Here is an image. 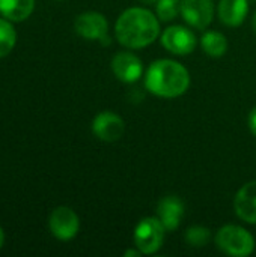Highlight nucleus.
<instances>
[{"mask_svg":"<svg viewBox=\"0 0 256 257\" xmlns=\"http://www.w3.org/2000/svg\"><path fill=\"white\" fill-rule=\"evenodd\" d=\"M184 215V203L177 196H166L157 205V217L166 230H177Z\"/></svg>","mask_w":256,"mask_h":257,"instance_id":"nucleus-12","label":"nucleus"},{"mask_svg":"<svg viewBox=\"0 0 256 257\" xmlns=\"http://www.w3.org/2000/svg\"><path fill=\"white\" fill-rule=\"evenodd\" d=\"M202 50L211 57H222L228 51V39L220 32H207L201 38Z\"/></svg>","mask_w":256,"mask_h":257,"instance_id":"nucleus-15","label":"nucleus"},{"mask_svg":"<svg viewBox=\"0 0 256 257\" xmlns=\"http://www.w3.org/2000/svg\"><path fill=\"white\" fill-rule=\"evenodd\" d=\"M181 14V0H158L155 3V15L160 21H172Z\"/></svg>","mask_w":256,"mask_h":257,"instance_id":"nucleus-18","label":"nucleus"},{"mask_svg":"<svg viewBox=\"0 0 256 257\" xmlns=\"http://www.w3.org/2000/svg\"><path fill=\"white\" fill-rule=\"evenodd\" d=\"M164 232L166 229L158 217L142 218L134 229V244L142 254H154L163 247Z\"/></svg>","mask_w":256,"mask_h":257,"instance_id":"nucleus-4","label":"nucleus"},{"mask_svg":"<svg viewBox=\"0 0 256 257\" xmlns=\"http://www.w3.org/2000/svg\"><path fill=\"white\" fill-rule=\"evenodd\" d=\"M146 89L160 98H178L190 86V74L177 60L158 59L149 65L145 75Z\"/></svg>","mask_w":256,"mask_h":257,"instance_id":"nucleus-2","label":"nucleus"},{"mask_svg":"<svg viewBox=\"0 0 256 257\" xmlns=\"http://www.w3.org/2000/svg\"><path fill=\"white\" fill-rule=\"evenodd\" d=\"M35 9V0H0V14L9 21H24Z\"/></svg>","mask_w":256,"mask_h":257,"instance_id":"nucleus-14","label":"nucleus"},{"mask_svg":"<svg viewBox=\"0 0 256 257\" xmlns=\"http://www.w3.org/2000/svg\"><path fill=\"white\" fill-rule=\"evenodd\" d=\"M195 33L184 26H170L161 33L163 47L177 56H187L196 48Z\"/></svg>","mask_w":256,"mask_h":257,"instance_id":"nucleus-7","label":"nucleus"},{"mask_svg":"<svg viewBox=\"0 0 256 257\" xmlns=\"http://www.w3.org/2000/svg\"><path fill=\"white\" fill-rule=\"evenodd\" d=\"M74 29L84 39L100 41L103 45H109L112 42L109 38V23L100 12L88 11L80 14L74 21Z\"/></svg>","mask_w":256,"mask_h":257,"instance_id":"nucleus-5","label":"nucleus"},{"mask_svg":"<svg viewBox=\"0 0 256 257\" xmlns=\"http://www.w3.org/2000/svg\"><path fill=\"white\" fill-rule=\"evenodd\" d=\"M249 128H250L252 134L256 137V107L249 114Z\"/></svg>","mask_w":256,"mask_h":257,"instance_id":"nucleus-19","label":"nucleus"},{"mask_svg":"<svg viewBox=\"0 0 256 257\" xmlns=\"http://www.w3.org/2000/svg\"><path fill=\"white\" fill-rule=\"evenodd\" d=\"M125 123L121 116L113 111H101L94 117L92 122V133L97 139L112 143L119 140L124 136Z\"/></svg>","mask_w":256,"mask_h":257,"instance_id":"nucleus-9","label":"nucleus"},{"mask_svg":"<svg viewBox=\"0 0 256 257\" xmlns=\"http://www.w3.org/2000/svg\"><path fill=\"white\" fill-rule=\"evenodd\" d=\"M17 42V32L9 20L0 18V59L8 56Z\"/></svg>","mask_w":256,"mask_h":257,"instance_id":"nucleus-16","label":"nucleus"},{"mask_svg":"<svg viewBox=\"0 0 256 257\" xmlns=\"http://www.w3.org/2000/svg\"><path fill=\"white\" fill-rule=\"evenodd\" d=\"M3 242H5V233H3V230L0 227V248L3 247Z\"/></svg>","mask_w":256,"mask_h":257,"instance_id":"nucleus-22","label":"nucleus"},{"mask_svg":"<svg viewBox=\"0 0 256 257\" xmlns=\"http://www.w3.org/2000/svg\"><path fill=\"white\" fill-rule=\"evenodd\" d=\"M252 24H253V30L256 32V12L255 15H253V20H252Z\"/></svg>","mask_w":256,"mask_h":257,"instance_id":"nucleus-23","label":"nucleus"},{"mask_svg":"<svg viewBox=\"0 0 256 257\" xmlns=\"http://www.w3.org/2000/svg\"><path fill=\"white\" fill-rule=\"evenodd\" d=\"M48 227L54 238L60 241H71L78 233L80 220L71 208L59 206L50 214Z\"/></svg>","mask_w":256,"mask_h":257,"instance_id":"nucleus-6","label":"nucleus"},{"mask_svg":"<svg viewBox=\"0 0 256 257\" xmlns=\"http://www.w3.org/2000/svg\"><path fill=\"white\" fill-rule=\"evenodd\" d=\"M184 239L186 242L193 247V248H202L205 247L210 239H211V232L210 229L204 227V226H192L186 230V235H184Z\"/></svg>","mask_w":256,"mask_h":257,"instance_id":"nucleus-17","label":"nucleus"},{"mask_svg":"<svg viewBox=\"0 0 256 257\" xmlns=\"http://www.w3.org/2000/svg\"><path fill=\"white\" fill-rule=\"evenodd\" d=\"M216 245L225 254L234 257L250 256L255 250V239L241 226L226 224L216 235Z\"/></svg>","mask_w":256,"mask_h":257,"instance_id":"nucleus-3","label":"nucleus"},{"mask_svg":"<svg viewBox=\"0 0 256 257\" xmlns=\"http://www.w3.org/2000/svg\"><path fill=\"white\" fill-rule=\"evenodd\" d=\"M181 15L190 27L204 30L214 18V3L213 0H181Z\"/></svg>","mask_w":256,"mask_h":257,"instance_id":"nucleus-8","label":"nucleus"},{"mask_svg":"<svg viewBox=\"0 0 256 257\" xmlns=\"http://www.w3.org/2000/svg\"><path fill=\"white\" fill-rule=\"evenodd\" d=\"M234 209L240 220L256 224V181L243 185L234 199Z\"/></svg>","mask_w":256,"mask_h":257,"instance_id":"nucleus-11","label":"nucleus"},{"mask_svg":"<svg viewBox=\"0 0 256 257\" xmlns=\"http://www.w3.org/2000/svg\"><path fill=\"white\" fill-rule=\"evenodd\" d=\"M112 71L122 83H134L143 75L142 60L131 51H119L112 59Z\"/></svg>","mask_w":256,"mask_h":257,"instance_id":"nucleus-10","label":"nucleus"},{"mask_svg":"<svg viewBox=\"0 0 256 257\" xmlns=\"http://www.w3.org/2000/svg\"><path fill=\"white\" fill-rule=\"evenodd\" d=\"M124 256L125 257H140L142 256V251L136 247V250L134 248H130V250H127L125 253H124Z\"/></svg>","mask_w":256,"mask_h":257,"instance_id":"nucleus-20","label":"nucleus"},{"mask_svg":"<svg viewBox=\"0 0 256 257\" xmlns=\"http://www.w3.org/2000/svg\"><path fill=\"white\" fill-rule=\"evenodd\" d=\"M249 12L247 0H220L219 18L228 27H238L243 24Z\"/></svg>","mask_w":256,"mask_h":257,"instance_id":"nucleus-13","label":"nucleus"},{"mask_svg":"<svg viewBox=\"0 0 256 257\" xmlns=\"http://www.w3.org/2000/svg\"><path fill=\"white\" fill-rule=\"evenodd\" d=\"M160 35V20L146 8H128L116 20L115 36L121 45L140 50L155 42Z\"/></svg>","mask_w":256,"mask_h":257,"instance_id":"nucleus-1","label":"nucleus"},{"mask_svg":"<svg viewBox=\"0 0 256 257\" xmlns=\"http://www.w3.org/2000/svg\"><path fill=\"white\" fill-rule=\"evenodd\" d=\"M139 2H140L142 5H155L158 0H139Z\"/></svg>","mask_w":256,"mask_h":257,"instance_id":"nucleus-21","label":"nucleus"}]
</instances>
